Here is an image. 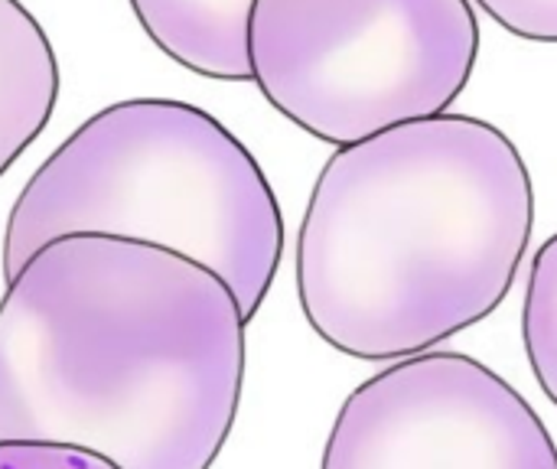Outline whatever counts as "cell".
<instances>
[{
  "mask_svg": "<svg viewBox=\"0 0 557 469\" xmlns=\"http://www.w3.org/2000/svg\"><path fill=\"white\" fill-rule=\"evenodd\" d=\"M245 326L225 281L170 248L55 238L0 300V444L212 469L242 402Z\"/></svg>",
  "mask_w": 557,
  "mask_h": 469,
  "instance_id": "1",
  "label": "cell"
},
{
  "mask_svg": "<svg viewBox=\"0 0 557 469\" xmlns=\"http://www.w3.org/2000/svg\"><path fill=\"white\" fill-rule=\"evenodd\" d=\"M532 229V173L506 131L473 114L388 127L336 147L313 183L300 310L352 359L421 356L496 313Z\"/></svg>",
  "mask_w": 557,
  "mask_h": 469,
  "instance_id": "2",
  "label": "cell"
},
{
  "mask_svg": "<svg viewBox=\"0 0 557 469\" xmlns=\"http://www.w3.org/2000/svg\"><path fill=\"white\" fill-rule=\"evenodd\" d=\"M65 235L170 248L222 277L245 323L284 255L281 206L251 150L209 111L173 98L108 104L29 176L3 229V281Z\"/></svg>",
  "mask_w": 557,
  "mask_h": 469,
  "instance_id": "3",
  "label": "cell"
},
{
  "mask_svg": "<svg viewBox=\"0 0 557 469\" xmlns=\"http://www.w3.org/2000/svg\"><path fill=\"white\" fill-rule=\"evenodd\" d=\"M245 39L274 111L333 147L447 114L480 55L470 0H255Z\"/></svg>",
  "mask_w": 557,
  "mask_h": 469,
  "instance_id": "4",
  "label": "cell"
},
{
  "mask_svg": "<svg viewBox=\"0 0 557 469\" xmlns=\"http://www.w3.org/2000/svg\"><path fill=\"white\" fill-rule=\"evenodd\" d=\"M320 469H557V444L490 366L421 353L349 392Z\"/></svg>",
  "mask_w": 557,
  "mask_h": 469,
  "instance_id": "5",
  "label": "cell"
},
{
  "mask_svg": "<svg viewBox=\"0 0 557 469\" xmlns=\"http://www.w3.org/2000/svg\"><path fill=\"white\" fill-rule=\"evenodd\" d=\"M59 101V62L39 20L0 0V176L46 131Z\"/></svg>",
  "mask_w": 557,
  "mask_h": 469,
  "instance_id": "6",
  "label": "cell"
},
{
  "mask_svg": "<svg viewBox=\"0 0 557 469\" xmlns=\"http://www.w3.org/2000/svg\"><path fill=\"white\" fill-rule=\"evenodd\" d=\"M144 33L183 69L219 78L251 82L248 13L255 0H127Z\"/></svg>",
  "mask_w": 557,
  "mask_h": 469,
  "instance_id": "7",
  "label": "cell"
},
{
  "mask_svg": "<svg viewBox=\"0 0 557 469\" xmlns=\"http://www.w3.org/2000/svg\"><path fill=\"white\" fill-rule=\"evenodd\" d=\"M522 340L542 392L552 398V405H557V235L539 248L532 261L522 310Z\"/></svg>",
  "mask_w": 557,
  "mask_h": 469,
  "instance_id": "8",
  "label": "cell"
},
{
  "mask_svg": "<svg viewBox=\"0 0 557 469\" xmlns=\"http://www.w3.org/2000/svg\"><path fill=\"white\" fill-rule=\"evenodd\" d=\"M490 20L512 36L532 42H557V0H476Z\"/></svg>",
  "mask_w": 557,
  "mask_h": 469,
  "instance_id": "9",
  "label": "cell"
},
{
  "mask_svg": "<svg viewBox=\"0 0 557 469\" xmlns=\"http://www.w3.org/2000/svg\"><path fill=\"white\" fill-rule=\"evenodd\" d=\"M0 469H114L108 460L65 447L0 444Z\"/></svg>",
  "mask_w": 557,
  "mask_h": 469,
  "instance_id": "10",
  "label": "cell"
}]
</instances>
